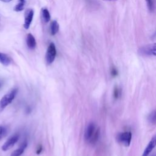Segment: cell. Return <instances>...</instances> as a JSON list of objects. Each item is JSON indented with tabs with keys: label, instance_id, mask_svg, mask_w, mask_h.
<instances>
[{
	"label": "cell",
	"instance_id": "6da1fadb",
	"mask_svg": "<svg viewBox=\"0 0 156 156\" xmlns=\"http://www.w3.org/2000/svg\"><path fill=\"white\" fill-rule=\"evenodd\" d=\"M18 89L14 88L9 91L8 93L5 94L0 101V108L1 109H3L9 104H10L15 98Z\"/></svg>",
	"mask_w": 156,
	"mask_h": 156
},
{
	"label": "cell",
	"instance_id": "7a4b0ae2",
	"mask_svg": "<svg viewBox=\"0 0 156 156\" xmlns=\"http://www.w3.org/2000/svg\"><path fill=\"white\" fill-rule=\"evenodd\" d=\"M116 140L119 143L125 146H129L132 140V133L129 131L119 133L116 136Z\"/></svg>",
	"mask_w": 156,
	"mask_h": 156
},
{
	"label": "cell",
	"instance_id": "3957f363",
	"mask_svg": "<svg viewBox=\"0 0 156 156\" xmlns=\"http://www.w3.org/2000/svg\"><path fill=\"white\" fill-rule=\"evenodd\" d=\"M139 54L145 56H156V43L149 44L139 48Z\"/></svg>",
	"mask_w": 156,
	"mask_h": 156
},
{
	"label": "cell",
	"instance_id": "277c9868",
	"mask_svg": "<svg viewBox=\"0 0 156 156\" xmlns=\"http://www.w3.org/2000/svg\"><path fill=\"white\" fill-rule=\"evenodd\" d=\"M56 48L53 43H51L48 48L46 54V62L48 65L51 64L55 60L56 56Z\"/></svg>",
	"mask_w": 156,
	"mask_h": 156
},
{
	"label": "cell",
	"instance_id": "5b68a950",
	"mask_svg": "<svg viewBox=\"0 0 156 156\" xmlns=\"http://www.w3.org/2000/svg\"><path fill=\"white\" fill-rule=\"evenodd\" d=\"M18 139H19V136L18 135H14L10 136L2 145L1 147L2 150L4 151H7L9 150L18 141Z\"/></svg>",
	"mask_w": 156,
	"mask_h": 156
},
{
	"label": "cell",
	"instance_id": "8992f818",
	"mask_svg": "<svg viewBox=\"0 0 156 156\" xmlns=\"http://www.w3.org/2000/svg\"><path fill=\"white\" fill-rule=\"evenodd\" d=\"M34 10L31 9H27L24 12V27L26 29L29 28L30 25L32 21L34 16Z\"/></svg>",
	"mask_w": 156,
	"mask_h": 156
},
{
	"label": "cell",
	"instance_id": "52a82bcc",
	"mask_svg": "<svg viewBox=\"0 0 156 156\" xmlns=\"http://www.w3.org/2000/svg\"><path fill=\"white\" fill-rule=\"evenodd\" d=\"M156 146V134L151 138L141 156H148Z\"/></svg>",
	"mask_w": 156,
	"mask_h": 156
},
{
	"label": "cell",
	"instance_id": "ba28073f",
	"mask_svg": "<svg viewBox=\"0 0 156 156\" xmlns=\"http://www.w3.org/2000/svg\"><path fill=\"white\" fill-rule=\"evenodd\" d=\"M96 126L94 123L93 122H90L87 129H86V131L85 132V138L87 141H89L90 138H91V136H93V135L94 134L95 130H96Z\"/></svg>",
	"mask_w": 156,
	"mask_h": 156
},
{
	"label": "cell",
	"instance_id": "9c48e42d",
	"mask_svg": "<svg viewBox=\"0 0 156 156\" xmlns=\"http://www.w3.org/2000/svg\"><path fill=\"white\" fill-rule=\"evenodd\" d=\"M26 43L27 47L30 49H33L36 47V41L34 37L31 34H28L26 37Z\"/></svg>",
	"mask_w": 156,
	"mask_h": 156
},
{
	"label": "cell",
	"instance_id": "30bf717a",
	"mask_svg": "<svg viewBox=\"0 0 156 156\" xmlns=\"http://www.w3.org/2000/svg\"><path fill=\"white\" fill-rule=\"evenodd\" d=\"M27 146V143L26 141H24L20 146V147L16 150H15L11 154L10 156H20L23 152L24 151L25 149Z\"/></svg>",
	"mask_w": 156,
	"mask_h": 156
},
{
	"label": "cell",
	"instance_id": "8fae6325",
	"mask_svg": "<svg viewBox=\"0 0 156 156\" xmlns=\"http://www.w3.org/2000/svg\"><path fill=\"white\" fill-rule=\"evenodd\" d=\"M49 29H50V32L52 35H55L58 32L59 30V25L56 20H53L51 21L50 24Z\"/></svg>",
	"mask_w": 156,
	"mask_h": 156
},
{
	"label": "cell",
	"instance_id": "7c38bea8",
	"mask_svg": "<svg viewBox=\"0 0 156 156\" xmlns=\"http://www.w3.org/2000/svg\"><path fill=\"white\" fill-rule=\"evenodd\" d=\"M0 63L4 66H8L10 64L11 60L7 55L0 52Z\"/></svg>",
	"mask_w": 156,
	"mask_h": 156
},
{
	"label": "cell",
	"instance_id": "4fadbf2b",
	"mask_svg": "<svg viewBox=\"0 0 156 156\" xmlns=\"http://www.w3.org/2000/svg\"><path fill=\"white\" fill-rule=\"evenodd\" d=\"M146 2L150 12L154 13L156 11V0H146Z\"/></svg>",
	"mask_w": 156,
	"mask_h": 156
},
{
	"label": "cell",
	"instance_id": "5bb4252c",
	"mask_svg": "<svg viewBox=\"0 0 156 156\" xmlns=\"http://www.w3.org/2000/svg\"><path fill=\"white\" fill-rule=\"evenodd\" d=\"M41 15L42 20L44 23H48L50 21L51 16H50V13L47 9H45V8L42 9L41 11Z\"/></svg>",
	"mask_w": 156,
	"mask_h": 156
},
{
	"label": "cell",
	"instance_id": "9a60e30c",
	"mask_svg": "<svg viewBox=\"0 0 156 156\" xmlns=\"http://www.w3.org/2000/svg\"><path fill=\"white\" fill-rule=\"evenodd\" d=\"M99 135H100V129L99 128H97L88 142L91 144H95L99 139Z\"/></svg>",
	"mask_w": 156,
	"mask_h": 156
},
{
	"label": "cell",
	"instance_id": "2e32d148",
	"mask_svg": "<svg viewBox=\"0 0 156 156\" xmlns=\"http://www.w3.org/2000/svg\"><path fill=\"white\" fill-rule=\"evenodd\" d=\"M147 121L152 125L156 124V109L149 113L147 116Z\"/></svg>",
	"mask_w": 156,
	"mask_h": 156
},
{
	"label": "cell",
	"instance_id": "e0dca14e",
	"mask_svg": "<svg viewBox=\"0 0 156 156\" xmlns=\"http://www.w3.org/2000/svg\"><path fill=\"white\" fill-rule=\"evenodd\" d=\"M25 2H26V0H19L18 2L14 7L13 10L15 12L22 11L24 9V8Z\"/></svg>",
	"mask_w": 156,
	"mask_h": 156
},
{
	"label": "cell",
	"instance_id": "ac0fdd59",
	"mask_svg": "<svg viewBox=\"0 0 156 156\" xmlns=\"http://www.w3.org/2000/svg\"><path fill=\"white\" fill-rule=\"evenodd\" d=\"M121 93H122L121 88L120 87H119L118 86H115V87H114L113 93V98H114L115 99H119V98L121 97Z\"/></svg>",
	"mask_w": 156,
	"mask_h": 156
},
{
	"label": "cell",
	"instance_id": "d6986e66",
	"mask_svg": "<svg viewBox=\"0 0 156 156\" xmlns=\"http://www.w3.org/2000/svg\"><path fill=\"white\" fill-rule=\"evenodd\" d=\"M7 133V129L4 127L0 126V141L4 138Z\"/></svg>",
	"mask_w": 156,
	"mask_h": 156
},
{
	"label": "cell",
	"instance_id": "ffe728a7",
	"mask_svg": "<svg viewBox=\"0 0 156 156\" xmlns=\"http://www.w3.org/2000/svg\"><path fill=\"white\" fill-rule=\"evenodd\" d=\"M110 74H111V76L112 77H116L118 75V69L115 66H112V68H111Z\"/></svg>",
	"mask_w": 156,
	"mask_h": 156
},
{
	"label": "cell",
	"instance_id": "44dd1931",
	"mask_svg": "<svg viewBox=\"0 0 156 156\" xmlns=\"http://www.w3.org/2000/svg\"><path fill=\"white\" fill-rule=\"evenodd\" d=\"M42 149H43V147H42V146L41 145H39L37 149V151H36V154H40L41 151H42Z\"/></svg>",
	"mask_w": 156,
	"mask_h": 156
},
{
	"label": "cell",
	"instance_id": "7402d4cb",
	"mask_svg": "<svg viewBox=\"0 0 156 156\" xmlns=\"http://www.w3.org/2000/svg\"><path fill=\"white\" fill-rule=\"evenodd\" d=\"M2 2H10L12 0H0Z\"/></svg>",
	"mask_w": 156,
	"mask_h": 156
},
{
	"label": "cell",
	"instance_id": "603a6c76",
	"mask_svg": "<svg viewBox=\"0 0 156 156\" xmlns=\"http://www.w3.org/2000/svg\"><path fill=\"white\" fill-rule=\"evenodd\" d=\"M104 1H116V0H104Z\"/></svg>",
	"mask_w": 156,
	"mask_h": 156
},
{
	"label": "cell",
	"instance_id": "cb8c5ba5",
	"mask_svg": "<svg viewBox=\"0 0 156 156\" xmlns=\"http://www.w3.org/2000/svg\"><path fill=\"white\" fill-rule=\"evenodd\" d=\"M1 85H2V82L0 81V87H1Z\"/></svg>",
	"mask_w": 156,
	"mask_h": 156
},
{
	"label": "cell",
	"instance_id": "d4e9b609",
	"mask_svg": "<svg viewBox=\"0 0 156 156\" xmlns=\"http://www.w3.org/2000/svg\"><path fill=\"white\" fill-rule=\"evenodd\" d=\"M152 156H156V154H155V155H152Z\"/></svg>",
	"mask_w": 156,
	"mask_h": 156
}]
</instances>
